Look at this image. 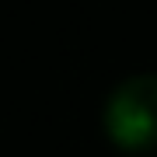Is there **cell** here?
<instances>
[{
    "instance_id": "cell-1",
    "label": "cell",
    "mask_w": 157,
    "mask_h": 157,
    "mask_svg": "<svg viewBox=\"0 0 157 157\" xmlns=\"http://www.w3.org/2000/svg\"><path fill=\"white\" fill-rule=\"evenodd\" d=\"M101 126L126 154L157 150V73H133L119 80L105 98Z\"/></svg>"
}]
</instances>
